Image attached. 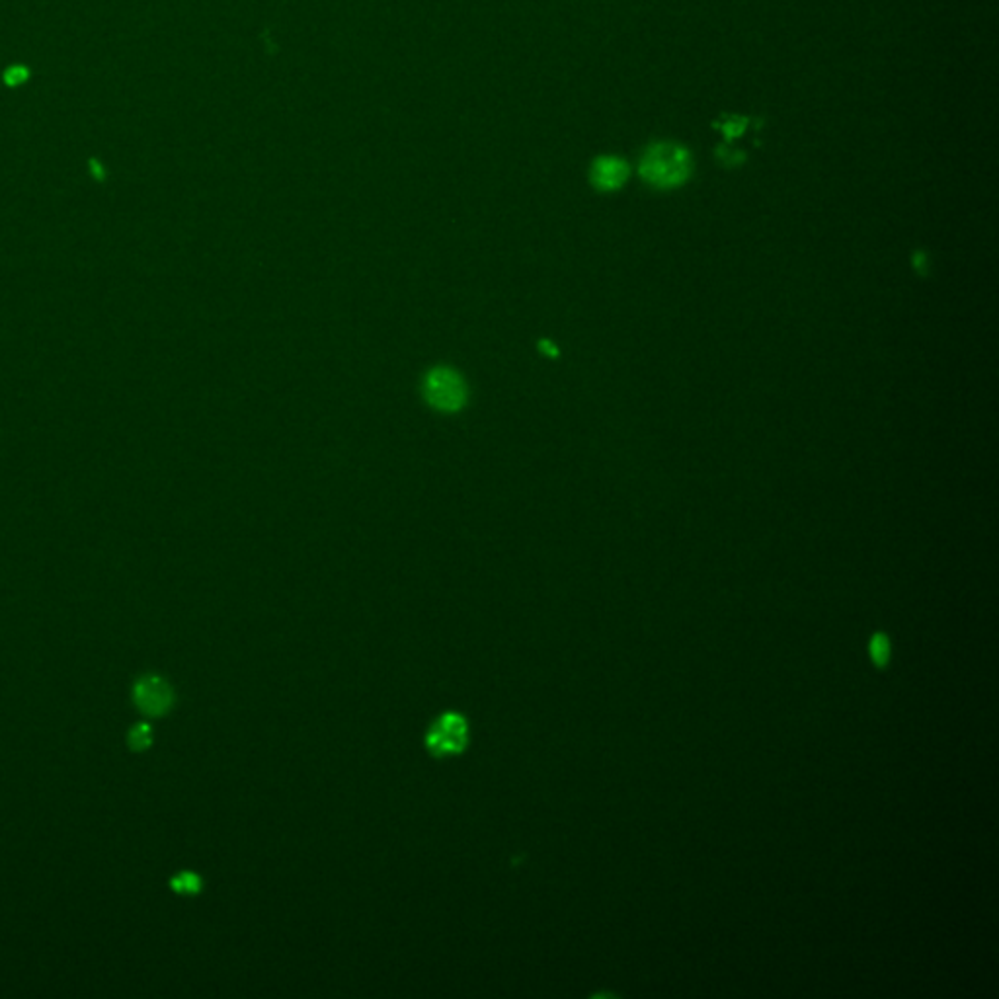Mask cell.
<instances>
[{"instance_id": "277c9868", "label": "cell", "mask_w": 999, "mask_h": 999, "mask_svg": "<svg viewBox=\"0 0 999 999\" xmlns=\"http://www.w3.org/2000/svg\"><path fill=\"white\" fill-rule=\"evenodd\" d=\"M133 701L146 717H162L174 705L172 687L158 676H143L135 681Z\"/></svg>"}, {"instance_id": "5b68a950", "label": "cell", "mask_w": 999, "mask_h": 999, "mask_svg": "<svg viewBox=\"0 0 999 999\" xmlns=\"http://www.w3.org/2000/svg\"><path fill=\"white\" fill-rule=\"evenodd\" d=\"M629 177V168L623 160L615 156H601L591 166V182L600 190H617L625 184Z\"/></svg>"}, {"instance_id": "ba28073f", "label": "cell", "mask_w": 999, "mask_h": 999, "mask_svg": "<svg viewBox=\"0 0 999 999\" xmlns=\"http://www.w3.org/2000/svg\"><path fill=\"white\" fill-rule=\"evenodd\" d=\"M127 744L133 752H143L146 750L148 746L153 744V731L151 726L141 722V724H135L131 728V732L127 736Z\"/></svg>"}, {"instance_id": "6da1fadb", "label": "cell", "mask_w": 999, "mask_h": 999, "mask_svg": "<svg viewBox=\"0 0 999 999\" xmlns=\"http://www.w3.org/2000/svg\"><path fill=\"white\" fill-rule=\"evenodd\" d=\"M642 178L656 187H676L691 174V155L673 143H656L642 156Z\"/></svg>"}, {"instance_id": "3957f363", "label": "cell", "mask_w": 999, "mask_h": 999, "mask_svg": "<svg viewBox=\"0 0 999 999\" xmlns=\"http://www.w3.org/2000/svg\"><path fill=\"white\" fill-rule=\"evenodd\" d=\"M469 742V726L463 714L445 712L431 724L426 736L428 750L438 758L461 753Z\"/></svg>"}, {"instance_id": "7a4b0ae2", "label": "cell", "mask_w": 999, "mask_h": 999, "mask_svg": "<svg viewBox=\"0 0 999 999\" xmlns=\"http://www.w3.org/2000/svg\"><path fill=\"white\" fill-rule=\"evenodd\" d=\"M424 395L434 409L441 412H457L467 402V385L457 371L438 368L428 373Z\"/></svg>"}, {"instance_id": "8992f818", "label": "cell", "mask_w": 999, "mask_h": 999, "mask_svg": "<svg viewBox=\"0 0 999 999\" xmlns=\"http://www.w3.org/2000/svg\"><path fill=\"white\" fill-rule=\"evenodd\" d=\"M869 654H871V660H873V664L876 668H886L888 666L890 654H893V644H890L888 634H884V632H874L873 634L871 644H869Z\"/></svg>"}, {"instance_id": "52a82bcc", "label": "cell", "mask_w": 999, "mask_h": 999, "mask_svg": "<svg viewBox=\"0 0 999 999\" xmlns=\"http://www.w3.org/2000/svg\"><path fill=\"white\" fill-rule=\"evenodd\" d=\"M170 886L177 894H184V896H196L201 893V886H204V883H201L199 876L196 873H178L174 879L170 881Z\"/></svg>"}]
</instances>
